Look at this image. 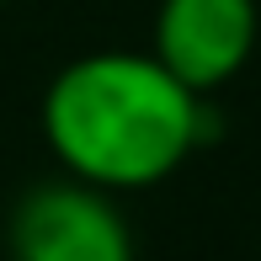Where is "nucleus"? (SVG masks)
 Returning <instances> with one entry per match:
<instances>
[{"mask_svg": "<svg viewBox=\"0 0 261 261\" xmlns=\"http://www.w3.org/2000/svg\"><path fill=\"white\" fill-rule=\"evenodd\" d=\"M43 134L75 181L101 192L155 187L203 139V96L171 80L149 54L101 48L54 75Z\"/></svg>", "mask_w": 261, "mask_h": 261, "instance_id": "f257e3e1", "label": "nucleus"}, {"mask_svg": "<svg viewBox=\"0 0 261 261\" xmlns=\"http://www.w3.org/2000/svg\"><path fill=\"white\" fill-rule=\"evenodd\" d=\"M16 261H134L117 203L91 181H43L11 213Z\"/></svg>", "mask_w": 261, "mask_h": 261, "instance_id": "f03ea898", "label": "nucleus"}, {"mask_svg": "<svg viewBox=\"0 0 261 261\" xmlns=\"http://www.w3.org/2000/svg\"><path fill=\"white\" fill-rule=\"evenodd\" d=\"M256 48V0H160L155 64L192 96L224 86Z\"/></svg>", "mask_w": 261, "mask_h": 261, "instance_id": "7ed1b4c3", "label": "nucleus"}]
</instances>
